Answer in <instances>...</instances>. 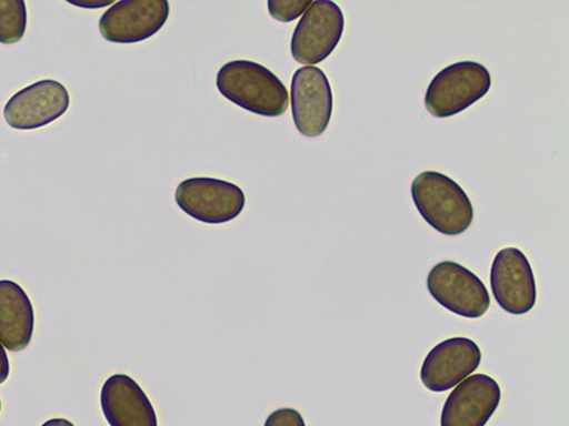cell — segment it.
<instances>
[{
  "label": "cell",
  "mask_w": 569,
  "mask_h": 426,
  "mask_svg": "<svg viewBox=\"0 0 569 426\" xmlns=\"http://www.w3.org/2000/svg\"><path fill=\"white\" fill-rule=\"evenodd\" d=\"M263 426H307V424L299 410L280 408L267 417Z\"/></svg>",
  "instance_id": "obj_17"
},
{
  "label": "cell",
  "mask_w": 569,
  "mask_h": 426,
  "mask_svg": "<svg viewBox=\"0 0 569 426\" xmlns=\"http://www.w3.org/2000/svg\"><path fill=\"white\" fill-rule=\"evenodd\" d=\"M69 106V92L61 82L40 80L11 98L4 108V118L12 129L36 130L62 118Z\"/></svg>",
  "instance_id": "obj_9"
},
{
  "label": "cell",
  "mask_w": 569,
  "mask_h": 426,
  "mask_svg": "<svg viewBox=\"0 0 569 426\" xmlns=\"http://www.w3.org/2000/svg\"><path fill=\"white\" fill-rule=\"evenodd\" d=\"M69 4L88 10H98L111 7L113 2L112 0H110V2H100V0H82V2H69Z\"/></svg>",
  "instance_id": "obj_19"
},
{
  "label": "cell",
  "mask_w": 569,
  "mask_h": 426,
  "mask_svg": "<svg viewBox=\"0 0 569 426\" xmlns=\"http://www.w3.org/2000/svg\"><path fill=\"white\" fill-rule=\"evenodd\" d=\"M492 85L489 70L478 62H458L436 75L425 94L433 116H455L487 97Z\"/></svg>",
  "instance_id": "obj_3"
},
{
  "label": "cell",
  "mask_w": 569,
  "mask_h": 426,
  "mask_svg": "<svg viewBox=\"0 0 569 426\" xmlns=\"http://www.w3.org/2000/svg\"><path fill=\"white\" fill-rule=\"evenodd\" d=\"M34 324V308L26 291L12 280H0V343L13 353L27 349Z\"/></svg>",
  "instance_id": "obj_14"
},
{
  "label": "cell",
  "mask_w": 569,
  "mask_h": 426,
  "mask_svg": "<svg viewBox=\"0 0 569 426\" xmlns=\"http://www.w3.org/2000/svg\"><path fill=\"white\" fill-rule=\"evenodd\" d=\"M217 87L229 102L260 116L279 118L289 109L287 87L273 72L256 62L226 63L217 74Z\"/></svg>",
  "instance_id": "obj_1"
},
{
  "label": "cell",
  "mask_w": 569,
  "mask_h": 426,
  "mask_svg": "<svg viewBox=\"0 0 569 426\" xmlns=\"http://www.w3.org/2000/svg\"><path fill=\"white\" fill-rule=\"evenodd\" d=\"M101 408L110 426H159L149 396L127 374L111 375L101 390Z\"/></svg>",
  "instance_id": "obj_13"
},
{
  "label": "cell",
  "mask_w": 569,
  "mask_h": 426,
  "mask_svg": "<svg viewBox=\"0 0 569 426\" xmlns=\"http://www.w3.org/2000/svg\"><path fill=\"white\" fill-rule=\"evenodd\" d=\"M41 426H76L67 418H51L41 424Z\"/></svg>",
  "instance_id": "obj_20"
},
{
  "label": "cell",
  "mask_w": 569,
  "mask_h": 426,
  "mask_svg": "<svg viewBox=\"0 0 569 426\" xmlns=\"http://www.w3.org/2000/svg\"><path fill=\"white\" fill-rule=\"evenodd\" d=\"M0 412H2V400H0Z\"/></svg>",
  "instance_id": "obj_21"
},
{
  "label": "cell",
  "mask_w": 569,
  "mask_h": 426,
  "mask_svg": "<svg viewBox=\"0 0 569 426\" xmlns=\"http://www.w3.org/2000/svg\"><path fill=\"white\" fill-rule=\"evenodd\" d=\"M346 28L342 10L330 0H316L297 26L291 52L293 59L309 67L321 63L336 51Z\"/></svg>",
  "instance_id": "obj_6"
},
{
  "label": "cell",
  "mask_w": 569,
  "mask_h": 426,
  "mask_svg": "<svg viewBox=\"0 0 569 426\" xmlns=\"http://www.w3.org/2000/svg\"><path fill=\"white\" fill-rule=\"evenodd\" d=\"M411 196L421 217L445 235L462 234L473 221V207L463 189L440 172L425 171L416 176Z\"/></svg>",
  "instance_id": "obj_2"
},
{
  "label": "cell",
  "mask_w": 569,
  "mask_h": 426,
  "mask_svg": "<svg viewBox=\"0 0 569 426\" xmlns=\"http://www.w3.org/2000/svg\"><path fill=\"white\" fill-rule=\"evenodd\" d=\"M176 203L187 215L207 224H223L246 209V194L239 185L213 178H192L179 183Z\"/></svg>",
  "instance_id": "obj_4"
},
{
  "label": "cell",
  "mask_w": 569,
  "mask_h": 426,
  "mask_svg": "<svg viewBox=\"0 0 569 426\" xmlns=\"http://www.w3.org/2000/svg\"><path fill=\"white\" fill-rule=\"evenodd\" d=\"M167 0H121L100 20L104 39L114 43H137L156 36L167 23Z\"/></svg>",
  "instance_id": "obj_11"
},
{
  "label": "cell",
  "mask_w": 569,
  "mask_h": 426,
  "mask_svg": "<svg viewBox=\"0 0 569 426\" xmlns=\"http://www.w3.org/2000/svg\"><path fill=\"white\" fill-rule=\"evenodd\" d=\"M312 0H270L268 10L270 16L283 23H289L307 12Z\"/></svg>",
  "instance_id": "obj_16"
},
{
  "label": "cell",
  "mask_w": 569,
  "mask_h": 426,
  "mask_svg": "<svg viewBox=\"0 0 569 426\" xmlns=\"http://www.w3.org/2000/svg\"><path fill=\"white\" fill-rule=\"evenodd\" d=\"M501 402L499 384L487 374L465 378L448 397L441 426H486Z\"/></svg>",
  "instance_id": "obj_12"
},
{
  "label": "cell",
  "mask_w": 569,
  "mask_h": 426,
  "mask_svg": "<svg viewBox=\"0 0 569 426\" xmlns=\"http://www.w3.org/2000/svg\"><path fill=\"white\" fill-rule=\"evenodd\" d=\"M490 281L495 300L505 312L525 315L535 308L537 281L523 252L513 247L501 250L493 260Z\"/></svg>",
  "instance_id": "obj_7"
},
{
  "label": "cell",
  "mask_w": 569,
  "mask_h": 426,
  "mask_svg": "<svg viewBox=\"0 0 569 426\" xmlns=\"http://www.w3.org/2000/svg\"><path fill=\"white\" fill-rule=\"evenodd\" d=\"M11 374L10 358L6 347L0 343V386L8 382Z\"/></svg>",
  "instance_id": "obj_18"
},
{
  "label": "cell",
  "mask_w": 569,
  "mask_h": 426,
  "mask_svg": "<svg viewBox=\"0 0 569 426\" xmlns=\"http://www.w3.org/2000/svg\"><path fill=\"white\" fill-rule=\"evenodd\" d=\"M27 6L23 0H0V43L13 44L26 34Z\"/></svg>",
  "instance_id": "obj_15"
},
{
  "label": "cell",
  "mask_w": 569,
  "mask_h": 426,
  "mask_svg": "<svg viewBox=\"0 0 569 426\" xmlns=\"http://www.w3.org/2000/svg\"><path fill=\"white\" fill-rule=\"evenodd\" d=\"M427 290L447 311L470 320L487 314L491 297L482 280L465 266L447 261L427 276Z\"/></svg>",
  "instance_id": "obj_5"
},
{
  "label": "cell",
  "mask_w": 569,
  "mask_h": 426,
  "mask_svg": "<svg viewBox=\"0 0 569 426\" xmlns=\"http://www.w3.org/2000/svg\"><path fill=\"white\" fill-rule=\"evenodd\" d=\"M482 362L479 345L468 338H450L437 345L422 362L420 381L432 393H446L476 372Z\"/></svg>",
  "instance_id": "obj_10"
},
{
  "label": "cell",
  "mask_w": 569,
  "mask_h": 426,
  "mask_svg": "<svg viewBox=\"0 0 569 426\" xmlns=\"http://www.w3.org/2000/svg\"><path fill=\"white\" fill-rule=\"evenodd\" d=\"M292 114L299 132L308 138L321 135L333 115V91L325 72L305 67L293 75L291 84Z\"/></svg>",
  "instance_id": "obj_8"
}]
</instances>
